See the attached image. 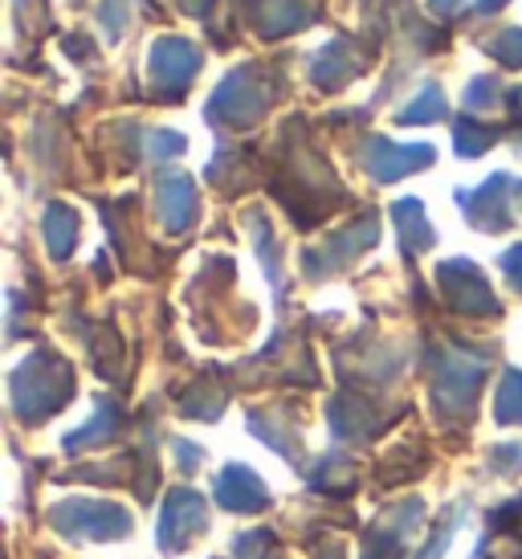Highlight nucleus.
<instances>
[{"label": "nucleus", "mask_w": 522, "mask_h": 559, "mask_svg": "<svg viewBox=\"0 0 522 559\" xmlns=\"http://www.w3.org/2000/svg\"><path fill=\"white\" fill-rule=\"evenodd\" d=\"M265 103H270V91L261 86L258 70L253 66H237L229 79L216 86L213 98H209V119L213 123L246 127L265 110Z\"/></svg>", "instance_id": "nucleus-1"}, {"label": "nucleus", "mask_w": 522, "mask_h": 559, "mask_svg": "<svg viewBox=\"0 0 522 559\" xmlns=\"http://www.w3.org/2000/svg\"><path fill=\"white\" fill-rule=\"evenodd\" d=\"M200 62L204 58L188 37H159L152 46V82L159 86V94L180 98L188 91V82L197 79Z\"/></svg>", "instance_id": "nucleus-2"}, {"label": "nucleus", "mask_w": 522, "mask_h": 559, "mask_svg": "<svg viewBox=\"0 0 522 559\" xmlns=\"http://www.w3.org/2000/svg\"><path fill=\"white\" fill-rule=\"evenodd\" d=\"M432 164V147L429 143H392V140H380V135H371L364 143V168H368L371 180H380V185H392L400 176H408L416 168H429Z\"/></svg>", "instance_id": "nucleus-3"}, {"label": "nucleus", "mask_w": 522, "mask_h": 559, "mask_svg": "<svg viewBox=\"0 0 522 559\" xmlns=\"http://www.w3.org/2000/svg\"><path fill=\"white\" fill-rule=\"evenodd\" d=\"M514 180L510 176H494L477 192H458V204L465 209V217L474 221L477 229H490V234H502L510 229V204L507 192H514Z\"/></svg>", "instance_id": "nucleus-4"}, {"label": "nucleus", "mask_w": 522, "mask_h": 559, "mask_svg": "<svg viewBox=\"0 0 522 559\" xmlns=\"http://www.w3.org/2000/svg\"><path fill=\"white\" fill-rule=\"evenodd\" d=\"M441 286L449 290V298H453V307H461V311L470 314H498V302H494L490 286H486V278H482V270H477L474 262H446L441 265Z\"/></svg>", "instance_id": "nucleus-5"}, {"label": "nucleus", "mask_w": 522, "mask_h": 559, "mask_svg": "<svg viewBox=\"0 0 522 559\" xmlns=\"http://www.w3.org/2000/svg\"><path fill=\"white\" fill-rule=\"evenodd\" d=\"M159 217L168 234H185L197 217V185L192 176H164L159 180Z\"/></svg>", "instance_id": "nucleus-6"}, {"label": "nucleus", "mask_w": 522, "mask_h": 559, "mask_svg": "<svg viewBox=\"0 0 522 559\" xmlns=\"http://www.w3.org/2000/svg\"><path fill=\"white\" fill-rule=\"evenodd\" d=\"M355 70H364V62H359L352 53V46L339 37V41H331V46H323L315 53L310 79H315V86H323V91H343V82H352Z\"/></svg>", "instance_id": "nucleus-7"}, {"label": "nucleus", "mask_w": 522, "mask_h": 559, "mask_svg": "<svg viewBox=\"0 0 522 559\" xmlns=\"http://www.w3.org/2000/svg\"><path fill=\"white\" fill-rule=\"evenodd\" d=\"M310 9L302 0H258L253 9V29L261 37H286L294 29H307Z\"/></svg>", "instance_id": "nucleus-8"}, {"label": "nucleus", "mask_w": 522, "mask_h": 559, "mask_svg": "<svg viewBox=\"0 0 522 559\" xmlns=\"http://www.w3.org/2000/svg\"><path fill=\"white\" fill-rule=\"evenodd\" d=\"M221 502L229 511H258L265 507V486L249 469L229 466V474H221Z\"/></svg>", "instance_id": "nucleus-9"}, {"label": "nucleus", "mask_w": 522, "mask_h": 559, "mask_svg": "<svg viewBox=\"0 0 522 559\" xmlns=\"http://www.w3.org/2000/svg\"><path fill=\"white\" fill-rule=\"evenodd\" d=\"M392 221H396V229H400L404 253H416V249L432 246V225L425 221V204L420 201H396L392 204Z\"/></svg>", "instance_id": "nucleus-10"}, {"label": "nucleus", "mask_w": 522, "mask_h": 559, "mask_svg": "<svg viewBox=\"0 0 522 559\" xmlns=\"http://www.w3.org/2000/svg\"><path fill=\"white\" fill-rule=\"evenodd\" d=\"M41 234H46V246L49 253L62 262V258H70L74 253V241H78V217L74 209H66V204H54L46 213V221H41Z\"/></svg>", "instance_id": "nucleus-11"}, {"label": "nucleus", "mask_w": 522, "mask_h": 559, "mask_svg": "<svg viewBox=\"0 0 522 559\" xmlns=\"http://www.w3.org/2000/svg\"><path fill=\"white\" fill-rule=\"evenodd\" d=\"M204 527V514H200V502L192 495H176L168 502V514H164V523H159V544H168L171 531H180V535H192V531Z\"/></svg>", "instance_id": "nucleus-12"}, {"label": "nucleus", "mask_w": 522, "mask_h": 559, "mask_svg": "<svg viewBox=\"0 0 522 559\" xmlns=\"http://www.w3.org/2000/svg\"><path fill=\"white\" fill-rule=\"evenodd\" d=\"M437 119H446V94H441L437 82H425V91L416 94L413 103L400 110L396 123L416 127V123H437Z\"/></svg>", "instance_id": "nucleus-13"}, {"label": "nucleus", "mask_w": 522, "mask_h": 559, "mask_svg": "<svg viewBox=\"0 0 522 559\" xmlns=\"http://www.w3.org/2000/svg\"><path fill=\"white\" fill-rule=\"evenodd\" d=\"M453 143H458L461 156L474 159L494 143V131H490V127L474 123V119H458V123H453Z\"/></svg>", "instance_id": "nucleus-14"}, {"label": "nucleus", "mask_w": 522, "mask_h": 559, "mask_svg": "<svg viewBox=\"0 0 522 559\" xmlns=\"http://www.w3.org/2000/svg\"><path fill=\"white\" fill-rule=\"evenodd\" d=\"M498 420H502V425L522 420V372H507V380H502V392H498Z\"/></svg>", "instance_id": "nucleus-15"}, {"label": "nucleus", "mask_w": 522, "mask_h": 559, "mask_svg": "<svg viewBox=\"0 0 522 559\" xmlns=\"http://www.w3.org/2000/svg\"><path fill=\"white\" fill-rule=\"evenodd\" d=\"M98 21H103L110 41H119L127 33V21H131V0H103L98 4Z\"/></svg>", "instance_id": "nucleus-16"}, {"label": "nucleus", "mask_w": 522, "mask_h": 559, "mask_svg": "<svg viewBox=\"0 0 522 559\" xmlns=\"http://www.w3.org/2000/svg\"><path fill=\"white\" fill-rule=\"evenodd\" d=\"M486 49H490L494 58L507 66V70H519L522 66V29H502Z\"/></svg>", "instance_id": "nucleus-17"}, {"label": "nucleus", "mask_w": 522, "mask_h": 559, "mask_svg": "<svg viewBox=\"0 0 522 559\" xmlns=\"http://www.w3.org/2000/svg\"><path fill=\"white\" fill-rule=\"evenodd\" d=\"M494 103H498V82H494V79H474V82H470V91H465V107L482 110V107H494Z\"/></svg>", "instance_id": "nucleus-18"}, {"label": "nucleus", "mask_w": 522, "mask_h": 559, "mask_svg": "<svg viewBox=\"0 0 522 559\" xmlns=\"http://www.w3.org/2000/svg\"><path fill=\"white\" fill-rule=\"evenodd\" d=\"M502 270H507L510 278H514V286L522 290V246H514L507 258H502Z\"/></svg>", "instance_id": "nucleus-19"}, {"label": "nucleus", "mask_w": 522, "mask_h": 559, "mask_svg": "<svg viewBox=\"0 0 522 559\" xmlns=\"http://www.w3.org/2000/svg\"><path fill=\"white\" fill-rule=\"evenodd\" d=\"M429 9H432V13L449 16V13H458V9H461V0H429Z\"/></svg>", "instance_id": "nucleus-20"}, {"label": "nucleus", "mask_w": 522, "mask_h": 559, "mask_svg": "<svg viewBox=\"0 0 522 559\" xmlns=\"http://www.w3.org/2000/svg\"><path fill=\"white\" fill-rule=\"evenodd\" d=\"M176 4H180L185 13H192V16H200L204 9H209V0H176Z\"/></svg>", "instance_id": "nucleus-21"}, {"label": "nucleus", "mask_w": 522, "mask_h": 559, "mask_svg": "<svg viewBox=\"0 0 522 559\" xmlns=\"http://www.w3.org/2000/svg\"><path fill=\"white\" fill-rule=\"evenodd\" d=\"M498 9H507V0H477V16L498 13Z\"/></svg>", "instance_id": "nucleus-22"}, {"label": "nucleus", "mask_w": 522, "mask_h": 559, "mask_svg": "<svg viewBox=\"0 0 522 559\" xmlns=\"http://www.w3.org/2000/svg\"><path fill=\"white\" fill-rule=\"evenodd\" d=\"M514 103H519V115H522V86L514 91Z\"/></svg>", "instance_id": "nucleus-23"}]
</instances>
